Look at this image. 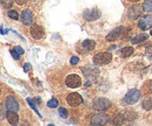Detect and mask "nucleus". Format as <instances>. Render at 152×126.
<instances>
[{
    "mask_svg": "<svg viewBox=\"0 0 152 126\" xmlns=\"http://www.w3.org/2000/svg\"><path fill=\"white\" fill-rule=\"evenodd\" d=\"M123 32H124V28L123 27H118L116 29H113L111 33H109V35H107L105 40L107 41H115V40H117L118 37L122 35Z\"/></svg>",
    "mask_w": 152,
    "mask_h": 126,
    "instance_id": "obj_14",
    "label": "nucleus"
},
{
    "mask_svg": "<svg viewBox=\"0 0 152 126\" xmlns=\"http://www.w3.org/2000/svg\"><path fill=\"white\" fill-rule=\"evenodd\" d=\"M82 47L84 48L85 52H91L96 47V42L94 40H84L82 42Z\"/></svg>",
    "mask_w": 152,
    "mask_h": 126,
    "instance_id": "obj_16",
    "label": "nucleus"
},
{
    "mask_svg": "<svg viewBox=\"0 0 152 126\" xmlns=\"http://www.w3.org/2000/svg\"><path fill=\"white\" fill-rule=\"evenodd\" d=\"M1 34H7V29H1Z\"/></svg>",
    "mask_w": 152,
    "mask_h": 126,
    "instance_id": "obj_33",
    "label": "nucleus"
},
{
    "mask_svg": "<svg viewBox=\"0 0 152 126\" xmlns=\"http://www.w3.org/2000/svg\"><path fill=\"white\" fill-rule=\"evenodd\" d=\"M143 7H144V11L152 12V0H145L143 4Z\"/></svg>",
    "mask_w": 152,
    "mask_h": 126,
    "instance_id": "obj_21",
    "label": "nucleus"
},
{
    "mask_svg": "<svg viewBox=\"0 0 152 126\" xmlns=\"http://www.w3.org/2000/svg\"><path fill=\"white\" fill-rule=\"evenodd\" d=\"M5 105H6V109H7V111H14V112H17V111L20 109V106H19V103H18V100H17L14 97H12V96L7 97Z\"/></svg>",
    "mask_w": 152,
    "mask_h": 126,
    "instance_id": "obj_10",
    "label": "nucleus"
},
{
    "mask_svg": "<svg viewBox=\"0 0 152 126\" xmlns=\"http://www.w3.org/2000/svg\"><path fill=\"white\" fill-rule=\"evenodd\" d=\"M138 26L142 31H146L150 29L152 27V15H145L138 22Z\"/></svg>",
    "mask_w": 152,
    "mask_h": 126,
    "instance_id": "obj_11",
    "label": "nucleus"
},
{
    "mask_svg": "<svg viewBox=\"0 0 152 126\" xmlns=\"http://www.w3.org/2000/svg\"><path fill=\"white\" fill-rule=\"evenodd\" d=\"M150 91H151V92H152V82H151V83H150Z\"/></svg>",
    "mask_w": 152,
    "mask_h": 126,
    "instance_id": "obj_36",
    "label": "nucleus"
},
{
    "mask_svg": "<svg viewBox=\"0 0 152 126\" xmlns=\"http://www.w3.org/2000/svg\"><path fill=\"white\" fill-rule=\"evenodd\" d=\"M109 121V116L107 115H95L91 118V124L94 125H105Z\"/></svg>",
    "mask_w": 152,
    "mask_h": 126,
    "instance_id": "obj_13",
    "label": "nucleus"
},
{
    "mask_svg": "<svg viewBox=\"0 0 152 126\" xmlns=\"http://www.w3.org/2000/svg\"><path fill=\"white\" fill-rule=\"evenodd\" d=\"M112 60V55L111 53H99V54H96L93 58L94 63L96 66H104V64H108L110 63Z\"/></svg>",
    "mask_w": 152,
    "mask_h": 126,
    "instance_id": "obj_1",
    "label": "nucleus"
},
{
    "mask_svg": "<svg viewBox=\"0 0 152 126\" xmlns=\"http://www.w3.org/2000/svg\"><path fill=\"white\" fill-rule=\"evenodd\" d=\"M15 1H17V4H18V5L22 6V5H25V4H26V3L28 1V0H15Z\"/></svg>",
    "mask_w": 152,
    "mask_h": 126,
    "instance_id": "obj_32",
    "label": "nucleus"
},
{
    "mask_svg": "<svg viewBox=\"0 0 152 126\" xmlns=\"http://www.w3.org/2000/svg\"><path fill=\"white\" fill-rule=\"evenodd\" d=\"M31 35L35 40H41L45 37V29L41 26H39V25L34 23L31 26Z\"/></svg>",
    "mask_w": 152,
    "mask_h": 126,
    "instance_id": "obj_6",
    "label": "nucleus"
},
{
    "mask_svg": "<svg viewBox=\"0 0 152 126\" xmlns=\"http://www.w3.org/2000/svg\"><path fill=\"white\" fill-rule=\"evenodd\" d=\"M36 102H37V103H41V99H40L39 97H36Z\"/></svg>",
    "mask_w": 152,
    "mask_h": 126,
    "instance_id": "obj_34",
    "label": "nucleus"
},
{
    "mask_svg": "<svg viewBox=\"0 0 152 126\" xmlns=\"http://www.w3.org/2000/svg\"><path fill=\"white\" fill-rule=\"evenodd\" d=\"M31 69H32V66L29 64V63H26V64H25V66H23V70H25V71H26V72H28V71H29Z\"/></svg>",
    "mask_w": 152,
    "mask_h": 126,
    "instance_id": "obj_30",
    "label": "nucleus"
},
{
    "mask_svg": "<svg viewBox=\"0 0 152 126\" xmlns=\"http://www.w3.org/2000/svg\"><path fill=\"white\" fill-rule=\"evenodd\" d=\"M14 4V0H1V5L4 8H9Z\"/></svg>",
    "mask_w": 152,
    "mask_h": 126,
    "instance_id": "obj_22",
    "label": "nucleus"
},
{
    "mask_svg": "<svg viewBox=\"0 0 152 126\" xmlns=\"http://www.w3.org/2000/svg\"><path fill=\"white\" fill-rule=\"evenodd\" d=\"M129 1H131V3H138L139 0H129Z\"/></svg>",
    "mask_w": 152,
    "mask_h": 126,
    "instance_id": "obj_35",
    "label": "nucleus"
},
{
    "mask_svg": "<svg viewBox=\"0 0 152 126\" xmlns=\"http://www.w3.org/2000/svg\"><path fill=\"white\" fill-rule=\"evenodd\" d=\"M14 49H15V50H17V52H18V53H19V54H20V55H22V54H23V53H25V50H23V49H22V48H21V47H19V46H17V47H15V48H14Z\"/></svg>",
    "mask_w": 152,
    "mask_h": 126,
    "instance_id": "obj_31",
    "label": "nucleus"
},
{
    "mask_svg": "<svg viewBox=\"0 0 152 126\" xmlns=\"http://www.w3.org/2000/svg\"><path fill=\"white\" fill-rule=\"evenodd\" d=\"M145 52H146V55H149V57L152 58V46H149Z\"/></svg>",
    "mask_w": 152,
    "mask_h": 126,
    "instance_id": "obj_28",
    "label": "nucleus"
},
{
    "mask_svg": "<svg viewBox=\"0 0 152 126\" xmlns=\"http://www.w3.org/2000/svg\"><path fill=\"white\" fill-rule=\"evenodd\" d=\"M82 72L88 78H96L99 75V70L96 67H93V66H87V67L82 68Z\"/></svg>",
    "mask_w": 152,
    "mask_h": 126,
    "instance_id": "obj_8",
    "label": "nucleus"
},
{
    "mask_svg": "<svg viewBox=\"0 0 152 126\" xmlns=\"http://www.w3.org/2000/svg\"><path fill=\"white\" fill-rule=\"evenodd\" d=\"M82 97H81V95L80 94H77V92H71L70 95H68V97H67V103L70 105V106H79L81 103H82Z\"/></svg>",
    "mask_w": 152,
    "mask_h": 126,
    "instance_id": "obj_9",
    "label": "nucleus"
},
{
    "mask_svg": "<svg viewBox=\"0 0 152 126\" xmlns=\"http://www.w3.org/2000/svg\"><path fill=\"white\" fill-rule=\"evenodd\" d=\"M150 33H151V35H152V31H151V32H150Z\"/></svg>",
    "mask_w": 152,
    "mask_h": 126,
    "instance_id": "obj_37",
    "label": "nucleus"
},
{
    "mask_svg": "<svg viewBox=\"0 0 152 126\" xmlns=\"http://www.w3.org/2000/svg\"><path fill=\"white\" fill-rule=\"evenodd\" d=\"M143 11H144L143 6H141V5H133V6H131L128 9V17L131 20H136L137 18H139L143 14Z\"/></svg>",
    "mask_w": 152,
    "mask_h": 126,
    "instance_id": "obj_4",
    "label": "nucleus"
},
{
    "mask_svg": "<svg viewBox=\"0 0 152 126\" xmlns=\"http://www.w3.org/2000/svg\"><path fill=\"white\" fill-rule=\"evenodd\" d=\"M83 18L87 21H95L101 18V12L97 8H90V9H85L83 12Z\"/></svg>",
    "mask_w": 152,
    "mask_h": 126,
    "instance_id": "obj_5",
    "label": "nucleus"
},
{
    "mask_svg": "<svg viewBox=\"0 0 152 126\" xmlns=\"http://www.w3.org/2000/svg\"><path fill=\"white\" fill-rule=\"evenodd\" d=\"M7 120L11 125H17L19 123V117L17 115V112L14 111H8L7 112Z\"/></svg>",
    "mask_w": 152,
    "mask_h": 126,
    "instance_id": "obj_15",
    "label": "nucleus"
},
{
    "mask_svg": "<svg viewBox=\"0 0 152 126\" xmlns=\"http://www.w3.org/2000/svg\"><path fill=\"white\" fill-rule=\"evenodd\" d=\"M132 54H133V48L132 47H125V48H123V49L119 50V56L121 57H124V58L131 56Z\"/></svg>",
    "mask_w": 152,
    "mask_h": 126,
    "instance_id": "obj_17",
    "label": "nucleus"
},
{
    "mask_svg": "<svg viewBox=\"0 0 152 126\" xmlns=\"http://www.w3.org/2000/svg\"><path fill=\"white\" fill-rule=\"evenodd\" d=\"M143 107L145 110H151L152 109V98H146L144 102H143Z\"/></svg>",
    "mask_w": 152,
    "mask_h": 126,
    "instance_id": "obj_20",
    "label": "nucleus"
},
{
    "mask_svg": "<svg viewBox=\"0 0 152 126\" xmlns=\"http://www.w3.org/2000/svg\"><path fill=\"white\" fill-rule=\"evenodd\" d=\"M8 17L12 19V20H18L19 19V14L17 11H9L8 12Z\"/></svg>",
    "mask_w": 152,
    "mask_h": 126,
    "instance_id": "obj_24",
    "label": "nucleus"
},
{
    "mask_svg": "<svg viewBox=\"0 0 152 126\" xmlns=\"http://www.w3.org/2000/svg\"><path fill=\"white\" fill-rule=\"evenodd\" d=\"M125 120V117H123V115H116L115 117H113V120H112V124H115V125H121L123 124Z\"/></svg>",
    "mask_w": 152,
    "mask_h": 126,
    "instance_id": "obj_19",
    "label": "nucleus"
},
{
    "mask_svg": "<svg viewBox=\"0 0 152 126\" xmlns=\"http://www.w3.org/2000/svg\"><path fill=\"white\" fill-rule=\"evenodd\" d=\"M27 102L29 103L31 107H32V109H33V110H34V111H35V112L37 113V115H39V117H41V115H40V113H39V111H37V110H36V106H35V103H34V102H33V100H32V98H27Z\"/></svg>",
    "mask_w": 152,
    "mask_h": 126,
    "instance_id": "obj_25",
    "label": "nucleus"
},
{
    "mask_svg": "<svg viewBox=\"0 0 152 126\" xmlns=\"http://www.w3.org/2000/svg\"><path fill=\"white\" fill-rule=\"evenodd\" d=\"M59 115H60L62 118H67V117H68V112H67L66 109L60 107V109H59Z\"/></svg>",
    "mask_w": 152,
    "mask_h": 126,
    "instance_id": "obj_26",
    "label": "nucleus"
},
{
    "mask_svg": "<svg viewBox=\"0 0 152 126\" xmlns=\"http://www.w3.org/2000/svg\"><path fill=\"white\" fill-rule=\"evenodd\" d=\"M21 22L25 25V26H28L33 22V13L29 9H23L21 13Z\"/></svg>",
    "mask_w": 152,
    "mask_h": 126,
    "instance_id": "obj_12",
    "label": "nucleus"
},
{
    "mask_svg": "<svg viewBox=\"0 0 152 126\" xmlns=\"http://www.w3.org/2000/svg\"><path fill=\"white\" fill-rule=\"evenodd\" d=\"M147 37H149V35L146 34V33H143V34H141V35H138V36H136V37H133L132 39V43L133 44H137V43H139V42H143V41H146L147 40Z\"/></svg>",
    "mask_w": 152,
    "mask_h": 126,
    "instance_id": "obj_18",
    "label": "nucleus"
},
{
    "mask_svg": "<svg viewBox=\"0 0 152 126\" xmlns=\"http://www.w3.org/2000/svg\"><path fill=\"white\" fill-rule=\"evenodd\" d=\"M79 57H76V56H73L71 58H70V63H71V64H77V63H79Z\"/></svg>",
    "mask_w": 152,
    "mask_h": 126,
    "instance_id": "obj_29",
    "label": "nucleus"
},
{
    "mask_svg": "<svg viewBox=\"0 0 152 126\" xmlns=\"http://www.w3.org/2000/svg\"><path fill=\"white\" fill-rule=\"evenodd\" d=\"M139 98H141V91L137 90V89H132L125 95L124 102L129 105H132V104H136L138 102Z\"/></svg>",
    "mask_w": 152,
    "mask_h": 126,
    "instance_id": "obj_3",
    "label": "nucleus"
},
{
    "mask_svg": "<svg viewBox=\"0 0 152 126\" xmlns=\"http://www.w3.org/2000/svg\"><path fill=\"white\" fill-rule=\"evenodd\" d=\"M111 103L110 100L107 99V98H103V97H99V98H96L93 103V107L97 111H105L110 107Z\"/></svg>",
    "mask_w": 152,
    "mask_h": 126,
    "instance_id": "obj_2",
    "label": "nucleus"
},
{
    "mask_svg": "<svg viewBox=\"0 0 152 126\" xmlns=\"http://www.w3.org/2000/svg\"><path fill=\"white\" fill-rule=\"evenodd\" d=\"M57 105H59V102H57V99H55V98H53V99H50L49 102L47 103V106L48 107H50V109H54V107H57Z\"/></svg>",
    "mask_w": 152,
    "mask_h": 126,
    "instance_id": "obj_23",
    "label": "nucleus"
},
{
    "mask_svg": "<svg viewBox=\"0 0 152 126\" xmlns=\"http://www.w3.org/2000/svg\"><path fill=\"white\" fill-rule=\"evenodd\" d=\"M11 54H12V56H13V58H15L17 61H19L20 60V54L17 52L15 49H13V50H11Z\"/></svg>",
    "mask_w": 152,
    "mask_h": 126,
    "instance_id": "obj_27",
    "label": "nucleus"
},
{
    "mask_svg": "<svg viewBox=\"0 0 152 126\" xmlns=\"http://www.w3.org/2000/svg\"><path fill=\"white\" fill-rule=\"evenodd\" d=\"M81 77L79 76V75H69V76L66 78V85L68 88H71V89H74V88H79L81 85Z\"/></svg>",
    "mask_w": 152,
    "mask_h": 126,
    "instance_id": "obj_7",
    "label": "nucleus"
}]
</instances>
